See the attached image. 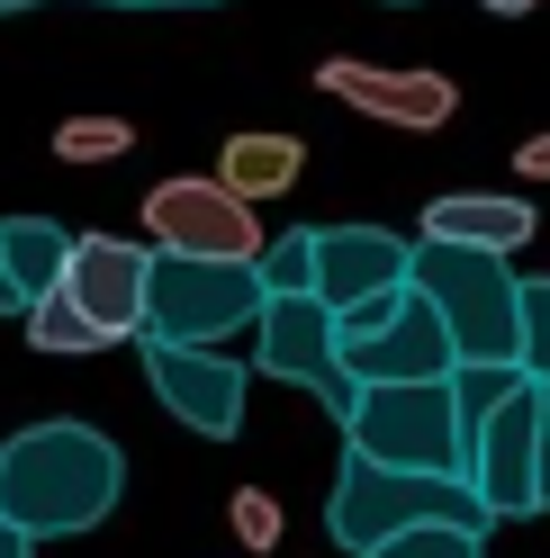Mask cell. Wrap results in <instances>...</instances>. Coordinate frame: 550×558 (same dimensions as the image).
Masks as SVG:
<instances>
[{"instance_id":"cell-2","label":"cell","mask_w":550,"mask_h":558,"mask_svg":"<svg viewBox=\"0 0 550 558\" xmlns=\"http://www.w3.org/2000/svg\"><path fill=\"white\" fill-rule=\"evenodd\" d=\"M425 522H442V532H478V541L497 532L488 505H478L461 477H416V469H380V460H352V450H343V477H334V505H325V532L343 549L370 558L380 541L425 532Z\"/></svg>"},{"instance_id":"cell-13","label":"cell","mask_w":550,"mask_h":558,"mask_svg":"<svg viewBox=\"0 0 550 558\" xmlns=\"http://www.w3.org/2000/svg\"><path fill=\"white\" fill-rule=\"evenodd\" d=\"M380 289H406V234L388 226H316V298L325 316L352 298H380Z\"/></svg>"},{"instance_id":"cell-8","label":"cell","mask_w":550,"mask_h":558,"mask_svg":"<svg viewBox=\"0 0 550 558\" xmlns=\"http://www.w3.org/2000/svg\"><path fill=\"white\" fill-rule=\"evenodd\" d=\"M145 378L171 424H190L199 441H235V424H244V388L253 369L226 361V352H181V342H145Z\"/></svg>"},{"instance_id":"cell-25","label":"cell","mask_w":550,"mask_h":558,"mask_svg":"<svg viewBox=\"0 0 550 558\" xmlns=\"http://www.w3.org/2000/svg\"><path fill=\"white\" fill-rule=\"evenodd\" d=\"M99 10H217V0H99Z\"/></svg>"},{"instance_id":"cell-15","label":"cell","mask_w":550,"mask_h":558,"mask_svg":"<svg viewBox=\"0 0 550 558\" xmlns=\"http://www.w3.org/2000/svg\"><path fill=\"white\" fill-rule=\"evenodd\" d=\"M298 171H307V145H298V135H226L217 190H235L244 207H262V198H280Z\"/></svg>"},{"instance_id":"cell-7","label":"cell","mask_w":550,"mask_h":558,"mask_svg":"<svg viewBox=\"0 0 550 558\" xmlns=\"http://www.w3.org/2000/svg\"><path fill=\"white\" fill-rule=\"evenodd\" d=\"M262 378H289V388H307L334 424L352 414V378H343V352H334V316L316 298H262Z\"/></svg>"},{"instance_id":"cell-9","label":"cell","mask_w":550,"mask_h":558,"mask_svg":"<svg viewBox=\"0 0 550 558\" xmlns=\"http://www.w3.org/2000/svg\"><path fill=\"white\" fill-rule=\"evenodd\" d=\"M478 505H488V522H505V513H541V496H533V378L514 388L488 424H478L469 441H461V469H452Z\"/></svg>"},{"instance_id":"cell-21","label":"cell","mask_w":550,"mask_h":558,"mask_svg":"<svg viewBox=\"0 0 550 558\" xmlns=\"http://www.w3.org/2000/svg\"><path fill=\"white\" fill-rule=\"evenodd\" d=\"M370 558H488V541H478V532H442V522H425V532L380 541Z\"/></svg>"},{"instance_id":"cell-4","label":"cell","mask_w":550,"mask_h":558,"mask_svg":"<svg viewBox=\"0 0 550 558\" xmlns=\"http://www.w3.org/2000/svg\"><path fill=\"white\" fill-rule=\"evenodd\" d=\"M262 316V279L253 262H181L154 253L145 262V342H181V352H217L226 333H244Z\"/></svg>"},{"instance_id":"cell-23","label":"cell","mask_w":550,"mask_h":558,"mask_svg":"<svg viewBox=\"0 0 550 558\" xmlns=\"http://www.w3.org/2000/svg\"><path fill=\"white\" fill-rule=\"evenodd\" d=\"M533 496L550 505V388H533Z\"/></svg>"},{"instance_id":"cell-24","label":"cell","mask_w":550,"mask_h":558,"mask_svg":"<svg viewBox=\"0 0 550 558\" xmlns=\"http://www.w3.org/2000/svg\"><path fill=\"white\" fill-rule=\"evenodd\" d=\"M514 171H524V181H550V135H533V145H514Z\"/></svg>"},{"instance_id":"cell-20","label":"cell","mask_w":550,"mask_h":558,"mask_svg":"<svg viewBox=\"0 0 550 558\" xmlns=\"http://www.w3.org/2000/svg\"><path fill=\"white\" fill-rule=\"evenodd\" d=\"M55 154L63 162H118V154H135V126L127 118H63L55 126Z\"/></svg>"},{"instance_id":"cell-6","label":"cell","mask_w":550,"mask_h":558,"mask_svg":"<svg viewBox=\"0 0 550 558\" xmlns=\"http://www.w3.org/2000/svg\"><path fill=\"white\" fill-rule=\"evenodd\" d=\"M145 234L181 262H253L262 253V217L217 181H163L145 198Z\"/></svg>"},{"instance_id":"cell-18","label":"cell","mask_w":550,"mask_h":558,"mask_svg":"<svg viewBox=\"0 0 550 558\" xmlns=\"http://www.w3.org/2000/svg\"><path fill=\"white\" fill-rule=\"evenodd\" d=\"M253 279H262V298H307V289H316V226L271 234L253 253Z\"/></svg>"},{"instance_id":"cell-17","label":"cell","mask_w":550,"mask_h":558,"mask_svg":"<svg viewBox=\"0 0 550 558\" xmlns=\"http://www.w3.org/2000/svg\"><path fill=\"white\" fill-rule=\"evenodd\" d=\"M19 325H27V342H37L46 361H82V352H109V342H99V325H91V316H82V306L63 298V289H55V298H37Z\"/></svg>"},{"instance_id":"cell-28","label":"cell","mask_w":550,"mask_h":558,"mask_svg":"<svg viewBox=\"0 0 550 558\" xmlns=\"http://www.w3.org/2000/svg\"><path fill=\"white\" fill-rule=\"evenodd\" d=\"M488 10H497V19H524V10H533V0H488Z\"/></svg>"},{"instance_id":"cell-26","label":"cell","mask_w":550,"mask_h":558,"mask_svg":"<svg viewBox=\"0 0 550 558\" xmlns=\"http://www.w3.org/2000/svg\"><path fill=\"white\" fill-rule=\"evenodd\" d=\"M0 316H27V306H19V289H10V270H0Z\"/></svg>"},{"instance_id":"cell-10","label":"cell","mask_w":550,"mask_h":558,"mask_svg":"<svg viewBox=\"0 0 550 558\" xmlns=\"http://www.w3.org/2000/svg\"><path fill=\"white\" fill-rule=\"evenodd\" d=\"M316 90L343 99V109H361V118H380V126H416V135L452 126V109H461V90L442 73H388V63H361V54L316 63Z\"/></svg>"},{"instance_id":"cell-29","label":"cell","mask_w":550,"mask_h":558,"mask_svg":"<svg viewBox=\"0 0 550 558\" xmlns=\"http://www.w3.org/2000/svg\"><path fill=\"white\" fill-rule=\"evenodd\" d=\"M10 10H37V0H0V19H10Z\"/></svg>"},{"instance_id":"cell-11","label":"cell","mask_w":550,"mask_h":558,"mask_svg":"<svg viewBox=\"0 0 550 558\" xmlns=\"http://www.w3.org/2000/svg\"><path fill=\"white\" fill-rule=\"evenodd\" d=\"M145 243H118V234H73L63 253V298L99 325V342H127L145 325Z\"/></svg>"},{"instance_id":"cell-19","label":"cell","mask_w":550,"mask_h":558,"mask_svg":"<svg viewBox=\"0 0 550 558\" xmlns=\"http://www.w3.org/2000/svg\"><path fill=\"white\" fill-rule=\"evenodd\" d=\"M514 369L550 388V279H524V298H514Z\"/></svg>"},{"instance_id":"cell-22","label":"cell","mask_w":550,"mask_h":558,"mask_svg":"<svg viewBox=\"0 0 550 558\" xmlns=\"http://www.w3.org/2000/svg\"><path fill=\"white\" fill-rule=\"evenodd\" d=\"M235 541H244V549H271V541H280V505H271L262 486H235Z\"/></svg>"},{"instance_id":"cell-5","label":"cell","mask_w":550,"mask_h":558,"mask_svg":"<svg viewBox=\"0 0 550 558\" xmlns=\"http://www.w3.org/2000/svg\"><path fill=\"white\" fill-rule=\"evenodd\" d=\"M343 441H352V460L416 469V477H452V460H461L442 378H425V388H361L352 414H343Z\"/></svg>"},{"instance_id":"cell-16","label":"cell","mask_w":550,"mask_h":558,"mask_svg":"<svg viewBox=\"0 0 550 558\" xmlns=\"http://www.w3.org/2000/svg\"><path fill=\"white\" fill-rule=\"evenodd\" d=\"M63 253H73V234H63L55 217H10L0 226V270H10L19 306H37L63 289Z\"/></svg>"},{"instance_id":"cell-1","label":"cell","mask_w":550,"mask_h":558,"mask_svg":"<svg viewBox=\"0 0 550 558\" xmlns=\"http://www.w3.org/2000/svg\"><path fill=\"white\" fill-rule=\"evenodd\" d=\"M127 496V460L109 433L73 424V414H55V424H27L0 441V522L37 549V541H73L91 522H109Z\"/></svg>"},{"instance_id":"cell-14","label":"cell","mask_w":550,"mask_h":558,"mask_svg":"<svg viewBox=\"0 0 550 558\" xmlns=\"http://www.w3.org/2000/svg\"><path fill=\"white\" fill-rule=\"evenodd\" d=\"M425 243H461V253H514V243H533V207L524 198H488V190H452L425 207Z\"/></svg>"},{"instance_id":"cell-27","label":"cell","mask_w":550,"mask_h":558,"mask_svg":"<svg viewBox=\"0 0 550 558\" xmlns=\"http://www.w3.org/2000/svg\"><path fill=\"white\" fill-rule=\"evenodd\" d=\"M0 558H27V541H19V532H10V522H0Z\"/></svg>"},{"instance_id":"cell-3","label":"cell","mask_w":550,"mask_h":558,"mask_svg":"<svg viewBox=\"0 0 550 558\" xmlns=\"http://www.w3.org/2000/svg\"><path fill=\"white\" fill-rule=\"evenodd\" d=\"M406 289L433 306V325L452 333V369L461 361H514V279L497 253H461V243H406Z\"/></svg>"},{"instance_id":"cell-12","label":"cell","mask_w":550,"mask_h":558,"mask_svg":"<svg viewBox=\"0 0 550 558\" xmlns=\"http://www.w3.org/2000/svg\"><path fill=\"white\" fill-rule=\"evenodd\" d=\"M343 378H352V388H425V378H452V333H442L433 306L406 289L380 333L343 342Z\"/></svg>"}]
</instances>
